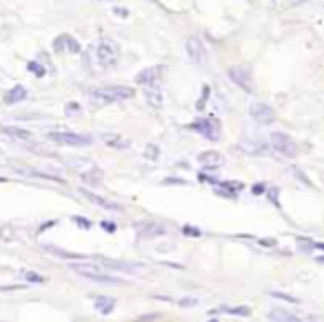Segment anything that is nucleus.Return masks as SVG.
<instances>
[{
	"mask_svg": "<svg viewBox=\"0 0 324 322\" xmlns=\"http://www.w3.org/2000/svg\"><path fill=\"white\" fill-rule=\"evenodd\" d=\"M89 96L96 102L114 105V102L131 100L133 96H136V89H133V87H122V85H109V87H98V89H91Z\"/></svg>",
	"mask_w": 324,
	"mask_h": 322,
	"instance_id": "obj_1",
	"label": "nucleus"
},
{
	"mask_svg": "<svg viewBox=\"0 0 324 322\" xmlns=\"http://www.w3.org/2000/svg\"><path fill=\"white\" fill-rule=\"evenodd\" d=\"M187 129L195 131L204 138V140H213L218 142L222 138V122H220L215 116H204V118H198L191 125H187Z\"/></svg>",
	"mask_w": 324,
	"mask_h": 322,
	"instance_id": "obj_2",
	"label": "nucleus"
},
{
	"mask_svg": "<svg viewBox=\"0 0 324 322\" xmlns=\"http://www.w3.org/2000/svg\"><path fill=\"white\" fill-rule=\"evenodd\" d=\"M49 142H56V145L63 147H89L94 145V138L85 136V134H76V131H49L47 134Z\"/></svg>",
	"mask_w": 324,
	"mask_h": 322,
	"instance_id": "obj_3",
	"label": "nucleus"
},
{
	"mask_svg": "<svg viewBox=\"0 0 324 322\" xmlns=\"http://www.w3.org/2000/svg\"><path fill=\"white\" fill-rule=\"evenodd\" d=\"M96 60L100 67H116L118 60H120V47L114 40H105L96 45Z\"/></svg>",
	"mask_w": 324,
	"mask_h": 322,
	"instance_id": "obj_4",
	"label": "nucleus"
},
{
	"mask_svg": "<svg viewBox=\"0 0 324 322\" xmlns=\"http://www.w3.org/2000/svg\"><path fill=\"white\" fill-rule=\"evenodd\" d=\"M269 142H271V149L275 153L284 158H295L297 156V142L293 140L289 134H282V131H273L269 136Z\"/></svg>",
	"mask_w": 324,
	"mask_h": 322,
	"instance_id": "obj_5",
	"label": "nucleus"
},
{
	"mask_svg": "<svg viewBox=\"0 0 324 322\" xmlns=\"http://www.w3.org/2000/svg\"><path fill=\"white\" fill-rule=\"evenodd\" d=\"M71 271H76L80 278L91 280V282H100V284H118V282H120L114 273H107L105 269H102V271H98V269L85 267V264H71Z\"/></svg>",
	"mask_w": 324,
	"mask_h": 322,
	"instance_id": "obj_6",
	"label": "nucleus"
},
{
	"mask_svg": "<svg viewBox=\"0 0 324 322\" xmlns=\"http://www.w3.org/2000/svg\"><path fill=\"white\" fill-rule=\"evenodd\" d=\"M227 76L229 80L233 85H238L240 89H244L246 94H251L253 91V78H251V71L246 67H240V65H235V67H229L227 69Z\"/></svg>",
	"mask_w": 324,
	"mask_h": 322,
	"instance_id": "obj_7",
	"label": "nucleus"
},
{
	"mask_svg": "<svg viewBox=\"0 0 324 322\" xmlns=\"http://www.w3.org/2000/svg\"><path fill=\"white\" fill-rule=\"evenodd\" d=\"M184 49H187V56L193 60V65H204L207 63V47H204L202 38H198V36H191V38H187V43H184Z\"/></svg>",
	"mask_w": 324,
	"mask_h": 322,
	"instance_id": "obj_8",
	"label": "nucleus"
},
{
	"mask_svg": "<svg viewBox=\"0 0 324 322\" xmlns=\"http://www.w3.org/2000/svg\"><path fill=\"white\" fill-rule=\"evenodd\" d=\"M249 116L255 122H260V125H271V122H275L273 107H269L266 102H253V105L249 107Z\"/></svg>",
	"mask_w": 324,
	"mask_h": 322,
	"instance_id": "obj_9",
	"label": "nucleus"
},
{
	"mask_svg": "<svg viewBox=\"0 0 324 322\" xmlns=\"http://www.w3.org/2000/svg\"><path fill=\"white\" fill-rule=\"evenodd\" d=\"M80 193H82V198H87V200H89L91 204H96V207H102V209H107V211H114V213H120L122 211V204L109 200V198H105V196H98L96 191H89V189H80Z\"/></svg>",
	"mask_w": 324,
	"mask_h": 322,
	"instance_id": "obj_10",
	"label": "nucleus"
},
{
	"mask_svg": "<svg viewBox=\"0 0 324 322\" xmlns=\"http://www.w3.org/2000/svg\"><path fill=\"white\" fill-rule=\"evenodd\" d=\"M162 71H164L162 65H153V67H147V69L138 71L136 78H133V80H136V85H140V87L151 85V83H160Z\"/></svg>",
	"mask_w": 324,
	"mask_h": 322,
	"instance_id": "obj_11",
	"label": "nucleus"
},
{
	"mask_svg": "<svg viewBox=\"0 0 324 322\" xmlns=\"http://www.w3.org/2000/svg\"><path fill=\"white\" fill-rule=\"evenodd\" d=\"M198 162L202 165V169H207V171H218L220 167H222L224 158L220 156L218 151H202V153L198 156Z\"/></svg>",
	"mask_w": 324,
	"mask_h": 322,
	"instance_id": "obj_12",
	"label": "nucleus"
},
{
	"mask_svg": "<svg viewBox=\"0 0 324 322\" xmlns=\"http://www.w3.org/2000/svg\"><path fill=\"white\" fill-rule=\"evenodd\" d=\"M238 149L242 153H246V156H266V153L271 151V147L264 145V142H260V140H242L238 145Z\"/></svg>",
	"mask_w": 324,
	"mask_h": 322,
	"instance_id": "obj_13",
	"label": "nucleus"
},
{
	"mask_svg": "<svg viewBox=\"0 0 324 322\" xmlns=\"http://www.w3.org/2000/svg\"><path fill=\"white\" fill-rule=\"evenodd\" d=\"M0 134L7 136V138H12V140H23V142L34 140V134L29 129H23V127H14V125L0 127Z\"/></svg>",
	"mask_w": 324,
	"mask_h": 322,
	"instance_id": "obj_14",
	"label": "nucleus"
},
{
	"mask_svg": "<svg viewBox=\"0 0 324 322\" xmlns=\"http://www.w3.org/2000/svg\"><path fill=\"white\" fill-rule=\"evenodd\" d=\"M142 89H145V98L149 102V107L160 109V107H162V89H160V85L151 83V85H145Z\"/></svg>",
	"mask_w": 324,
	"mask_h": 322,
	"instance_id": "obj_15",
	"label": "nucleus"
},
{
	"mask_svg": "<svg viewBox=\"0 0 324 322\" xmlns=\"http://www.w3.org/2000/svg\"><path fill=\"white\" fill-rule=\"evenodd\" d=\"M5 105L7 107H14V105H18V102H25L27 100V89H25L23 85H16V87H12V89L5 94Z\"/></svg>",
	"mask_w": 324,
	"mask_h": 322,
	"instance_id": "obj_16",
	"label": "nucleus"
},
{
	"mask_svg": "<svg viewBox=\"0 0 324 322\" xmlns=\"http://www.w3.org/2000/svg\"><path fill=\"white\" fill-rule=\"evenodd\" d=\"M94 309L100 315H111V313H114V309H116V300L109 298V295H96Z\"/></svg>",
	"mask_w": 324,
	"mask_h": 322,
	"instance_id": "obj_17",
	"label": "nucleus"
},
{
	"mask_svg": "<svg viewBox=\"0 0 324 322\" xmlns=\"http://www.w3.org/2000/svg\"><path fill=\"white\" fill-rule=\"evenodd\" d=\"M45 251L56 255V258H63V260H87L85 253H74V251H65V249H58V247H49V244H45Z\"/></svg>",
	"mask_w": 324,
	"mask_h": 322,
	"instance_id": "obj_18",
	"label": "nucleus"
},
{
	"mask_svg": "<svg viewBox=\"0 0 324 322\" xmlns=\"http://www.w3.org/2000/svg\"><path fill=\"white\" fill-rule=\"evenodd\" d=\"M100 267L109 269V271H122V273H136L138 271V267H131V264H125V262H114V260H102Z\"/></svg>",
	"mask_w": 324,
	"mask_h": 322,
	"instance_id": "obj_19",
	"label": "nucleus"
},
{
	"mask_svg": "<svg viewBox=\"0 0 324 322\" xmlns=\"http://www.w3.org/2000/svg\"><path fill=\"white\" fill-rule=\"evenodd\" d=\"M18 171H23L25 176H32V178H43V180H54V182H65V178L60 176H51V173H43L38 169H32V167H16Z\"/></svg>",
	"mask_w": 324,
	"mask_h": 322,
	"instance_id": "obj_20",
	"label": "nucleus"
},
{
	"mask_svg": "<svg viewBox=\"0 0 324 322\" xmlns=\"http://www.w3.org/2000/svg\"><path fill=\"white\" fill-rule=\"evenodd\" d=\"M164 233H167V229L160 227V224H147L145 229L138 231V238H158V236H164Z\"/></svg>",
	"mask_w": 324,
	"mask_h": 322,
	"instance_id": "obj_21",
	"label": "nucleus"
},
{
	"mask_svg": "<svg viewBox=\"0 0 324 322\" xmlns=\"http://www.w3.org/2000/svg\"><path fill=\"white\" fill-rule=\"evenodd\" d=\"M142 156H145V160H149V162H158L160 160V147L149 142V145L145 147V151H142Z\"/></svg>",
	"mask_w": 324,
	"mask_h": 322,
	"instance_id": "obj_22",
	"label": "nucleus"
},
{
	"mask_svg": "<svg viewBox=\"0 0 324 322\" xmlns=\"http://www.w3.org/2000/svg\"><path fill=\"white\" fill-rule=\"evenodd\" d=\"M218 311H224V313H229V315H240V318H246V315H251L249 306H220Z\"/></svg>",
	"mask_w": 324,
	"mask_h": 322,
	"instance_id": "obj_23",
	"label": "nucleus"
},
{
	"mask_svg": "<svg viewBox=\"0 0 324 322\" xmlns=\"http://www.w3.org/2000/svg\"><path fill=\"white\" fill-rule=\"evenodd\" d=\"M105 142L109 147H114V149H127L131 145L129 140H122V136H105Z\"/></svg>",
	"mask_w": 324,
	"mask_h": 322,
	"instance_id": "obj_24",
	"label": "nucleus"
},
{
	"mask_svg": "<svg viewBox=\"0 0 324 322\" xmlns=\"http://www.w3.org/2000/svg\"><path fill=\"white\" fill-rule=\"evenodd\" d=\"M27 71H29V74H34L36 78H45V76H47V69H45L38 60H29V63H27Z\"/></svg>",
	"mask_w": 324,
	"mask_h": 322,
	"instance_id": "obj_25",
	"label": "nucleus"
},
{
	"mask_svg": "<svg viewBox=\"0 0 324 322\" xmlns=\"http://www.w3.org/2000/svg\"><path fill=\"white\" fill-rule=\"evenodd\" d=\"M65 43H67V51L69 54H74V56H78V54H82V47H80V43L78 40L74 38L71 34H65Z\"/></svg>",
	"mask_w": 324,
	"mask_h": 322,
	"instance_id": "obj_26",
	"label": "nucleus"
},
{
	"mask_svg": "<svg viewBox=\"0 0 324 322\" xmlns=\"http://www.w3.org/2000/svg\"><path fill=\"white\" fill-rule=\"evenodd\" d=\"M23 278L27 280L29 284H43V282H47V278H45V275H40V273H36V271H23Z\"/></svg>",
	"mask_w": 324,
	"mask_h": 322,
	"instance_id": "obj_27",
	"label": "nucleus"
},
{
	"mask_svg": "<svg viewBox=\"0 0 324 322\" xmlns=\"http://www.w3.org/2000/svg\"><path fill=\"white\" fill-rule=\"evenodd\" d=\"M209 96H211V87H209V85H204V87H202V94H200V100H198V105H195V109H198V111H202L204 107H207V100H209Z\"/></svg>",
	"mask_w": 324,
	"mask_h": 322,
	"instance_id": "obj_28",
	"label": "nucleus"
},
{
	"mask_svg": "<svg viewBox=\"0 0 324 322\" xmlns=\"http://www.w3.org/2000/svg\"><path fill=\"white\" fill-rule=\"evenodd\" d=\"M71 222H74L78 229H91L94 227V222H91L89 218H82V216H71Z\"/></svg>",
	"mask_w": 324,
	"mask_h": 322,
	"instance_id": "obj_29",
	"label": "nucleus"
},
{
	"mask_svg": "<svg viewBox=\"0 0 324 322\" xmlns=\"http://www.w3.org/2000/svg\"><path fill=\"white\" fill-rule=\"evenodd\" d=\"M271 298H277V300H284V302H291V304H297L300 300L295 295H289V293H282V291H271Z\"/></svg>",
	"mask_w": 324,
	"mask_h": 322,
	"instance_id": "obj_30",
	"label": "nucleus"
},
{
	"mask_svg": "<svg viewBox=\"0 0 324 322\" xmlns=\"http://www.w3.org/2000/svg\"><path fill=\"white\" fill-rule=\"evenodd\" d=\"M182 236H187V238H200V236H202V231H200L198 227H191V224H184V227H182Z\"/></svg>",
	"mask_w": 324,
	"mask_h": 322,
	"instance_id": "obj_31",
	"label": "nucleus"
},
{
	"mask_svg": "<svg viewBox=\"0 0 324 322\" xmlns=\"http://www.w3.org/2000/svg\"><path fill=\"white\" fill-rule=\"evenodd\" d=\"M162 185H178V187H187L189 185V180H184V178H173V176H169V178H164L162 180Z\"/></svg>",
	"mask_w": 324,
	"mask_h": 322,
	"instance_id": "obj_32",
	"label": "nucleus"
},
{
	"mask_svg": "<svg viewBox=\"0 0 324 322\" xmlns=\"http://www.w3.org/2000/svg\"><path fill=\"white\" fill-rule=\"evenodd\" d=\"M266 196H269V200L275 204L277 209H280V189L273 187V189H266Z\"/></svg>",
	"mask_w": 324,
	"mask_h": 322,
	"instance_id": "obj_33",
	"label": "nucleus"
},
{
	"mask_svg": "<svg viewBox=\"0 0 324 322\" xmlns=\"http://www.w3.org/2000/svg\"><path fill=\"white\" fill-rule=\"evenodd\" d=\"M54 51L56 54H63V51H67V43H65V34L58 36V38L54 40Z\"/></svg>",
	"mask_w": 324,
	"mask_h": 322,
	"instance_id": "obj_34",
	"label": "nucleus"
},
{
	"mask_svg": "<svg viewBox=\"0 0 324 322\" xmlns=\"http://www.w3.org/2000/svg\"><path fill=\"white\" fill-rule=\"evenodd\" d=\"M293 176H295L297 180L302 182V185H306V187H315V185H313V182H311V180H308V178L304 176V171H302V169H297V167H295V169H293Z\"/></svg>",
	"mask_w": 324,
	"mask_h": 322,
	"instance_id": "obj_35",
	"label": "nucleus"
},
{
	"mask_svg": "<svg viewBox=\"0 0 324 322\" xmlns=\"http://www.w3.org/2000/svg\"><path fill=\"white\" fill-rule=\"evenodd\" d=\"M100 227H102V231H107V233H116L118 231V224L111 222V220H102Z\"/></svg>",
	"mask_w": 324,
	"mask_h": 322,
	"instance_id": "obj_36",
	"label": "nucleus"
},
{
	"mask_svg": "<svg viewBox=\"0 0 324 322\" xmlns=\"http://www.w3.org/2000/svg\"><path fill=\"white\" fill-rule=\"evenodd\" d=\"M266 189H269V187H266L264 182H258V185H253V187H251V193H253V196H264V193H266Z\"/></svg>",
	"mask_w": 324,
	"mask_h": 322,
	"instance_id": "obj_37",
	"label": "nucleus"
},
{
	"mask_svg": "<svg viewBox=\"0 0 324 322\" xmlns=\"http://www.w3.org/2000/svg\"><path fill=\"white\" fill-rule=\"evenodd\" d=\"M271 318H273V320H295V315H293V313H284V311H282V313H280V311H273V313H271Z\"/></svg>",
	"mask_w": 324,
	"mask_h": 322,
	"instance_id": "obj_38",
	"label": "nucleus"
},
{
	"mask_svg": "<svg viewBox=\"0 0 324 322\" xmlns=\"http://www.w3.org/2000/svg\"><path fill=\"white\" fill-rule=\"evenodd\" d=\"M114 16L127 20V18H129V9H127V7H114Z\"/></svg>",
	"mask_w": 324,
	"mask_h": 322,
	"instance_id": "obj_39",
	"label": "nucleus"
},
{
	"mask_svg": "<svg viewBox=\"0 0 324 322\" xmlns=\"http://www.w3.org/2000/svg\"><path fill=\"white\" fill-rule=\"evenodd\" d=\"M56 224H58V220H47V222H43V224L38 227V231H36V233H45V231H49V229H51V227H56Z\"/></svg>",
	"mask_w": 324,
	"mask_h": 322,
	"instance_id": "obj_40",
	"label": "nucleus"
},
{
	"mask_svg": "<svg viewBox=\"0 0 324 322\" xmlns=\"http://www.w3.org/2000/svg\"><path fill=\"white\" fill-rule=\"evenodd\" d=\"M80 111V105L78 102H69V105H65V114L69 116V114H78Z\"/></svg>",
	"mask_w": 324,
	"mask_h": 322,
	"instance_id": "obj_41",
	"label": "nucleus"
},
{
	"mask_svg": "<svg viewBox=\"0 0 324 322\" xmlns=\"http://www.w3.org/2000/svg\"><path fill=\"white\" fill-rule=\"evenodd\" d=\"M258 242L262 244V247H269L271 249V247H275V244H277V240L275 238H260Z\"/></svg>",
	"mask_w": 324,
	"mask_h": 322,
	"instance_id": "obj_42",
	"label": "nucleus"
},
{
	"mask_svg": "<svg viewBox=\"0 0 324 322\" xmlns=\"http://www.w3.org/2000/svg\"><path fill=\"white\" fill-rule=\"evenodd\" d=\"M178 304H180V306H184V309H187V306H195V304H198V298H187V300H178Z\"/></svg>",
	"mask_w": 324,
	"mask_h": 322,
	"instance_id": "obj_43",
	"label": "nucleus"
},
{
	"mask_svg": "<svg viewBox=\"0 0 324 322\" xmlns=\"http://www.w3.org/2000/svg\"><path fill=\"white\" fill-rule=\"evenodd\" d=\"M138 320L145 322V320H160V313H145V315H138Z\"/></svg>",
	"mask_w": 324,
	"mask_h": 322,
	"instance_id": "obj_44",
	"label": "nucleus"
},
{
	"mask_svg": "<svg viewBox=\"0 0 324 322\" xmlns=\"http://www.w3.org/2000/svg\"><path fill=\"white\" fill-rule=\"evenodd\" d=\"M315 262H317V264H324V253H320V255H315Z\"/></svg>",
	"mask_w": 324,
	"mask_h": 322,
	"instance_id": "obj_45",
	"label": "nucleus"
},
{
	"mask_svg": "<svg viewBox=\"0 0 324 322\" xmlns=\"http://www.w3.org/2000/svg\"><path fill=\"white\" fill-rule=\"evenodd\" d=\"M293 5H304V3H311V0H291Z\"/></svg>",
	"mask_w": 324,
	"mask_h": 322,
	"instance_id": "obj_46",
	"label": "nucleus"
},
{
	"mask_svg": "<svg viewBox=\"0 0 324 322\" xmlns=\"http://www.w3.org/2000/svg\"><path fill=\"white\" fill-rule=\"evenodd\" d=\"M0 182H7V178H3V176H0Z\"/></svg>",
	"mask_w": 324,
	"mask_h": 322,
	"instance_id": "obj_47",
	"label": "nucleus"
},
{
	"mask_svg": "<svg viewBox=\"0 0 324 322\" xmlns=\"http://www.w3.org/2000/svg\"><path fill=\"white\" fill-rule=\"evenodd\" d=\"M151 3H158V0H151Z\"/></svg>",
	"mask_w": 324,
	"mask_h": 322,
	"instance_id": "obj_48",
	"label": "nucleus"
},
{
	"mask_svg": "<svg viewBox=\"0 0 324 322\" xmlns=\"http://www.w3.org/2000/svg\"><path fill=\"white\" fill-rule=\"evenodd\" d=\"M98 3H102V0H98Z\"/></svg>",
	"mask_w": 324,
	"mask_h": 322,
	"instance_id": "obj_49",
	"label": "nucleus"
}]
</instances>
